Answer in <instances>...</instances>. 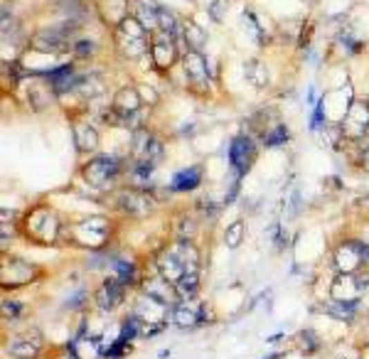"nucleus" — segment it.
Segmentation results:
<instances>
[{"label":"nucleus","instance_id":"obj_19","mask_svg":"<svg viewBox=\"0 0 369 359\" xmlns=\"http://www.w3.org/2000/svg\"><path fill=\"white\" fill-rule=\"evenodd\" d=\"M45 77L50 79V84L55 86L57 94H62V91L72 89V86L77 84V79H74V69L69 67V64H64V67L52 69V72H47Z\"/></svg>","mask_w":369,"mask_h":359},{"label":"nucleus","instance_id":"obj_10","mask_svg":"<svg viewBox=\"0 0 369 359\" xmlns=\"http://www.w3.org/2000/svg\"><path fill=\"white\" fill-rule=\"evenodd\" d=\"M205 313H207V308H205L202 303H197V300H180V303L173 305V315H170V320L184 330V327L202 325V322L207 320Z\"/></svg>","mask_w":369,"mask_h":359},{"label":"nucleus","instance_id":"obj_4","mask_svg":"<svg viewBox=\"0 0 369 359\" xmlns=\"http://www.w3.org/2000/svg\"><path fill=\"white\" fill-rule=\"evenodd\" d=\"M369 291V275L340 273L330 286V300L337 303H357L362 293Z\"/></svg>","mask_w":369,"mask_h":359},{"label":"nucleus","instance_id":"obj_31","mask_svg":"<svg viewBox=\"0 0 369 359\" xmlns=\"http://www.w3.org/2000/svg\"><path fill=\"white\" fill-rule=\"evenodd\" d=\"M362 258H364V266H369V244H362Z\"/></svg>","mask_w":369,"mask_h":359},{"label":"nucleus","instance_id":"obj_26","mask_svg":"<svg viewBox=\"0 0 369 359\" xmlns=\"http://www.w3.org/2000/svg\"><path fill=\"white\" fill-rule=\"evenodd\" d=\"M129 349H131V340H126L123 335H118L116 340H113V342L104 349V357H106V359H121L123 354L129 352Z\"/></svg>","mask_w":369,"mask_h":359},{"label":"nucleus","instance_id":"obj_24","mask_svg":"<svg viewBox=\"0 0 369 359\" xmlns=\"http://www.w3.org/2000/svg\"><path fill=\"white\" fill-rule=\"evenodd\" d=\"M96 133L94 128H89V126H77V146L79 151H94L96 148Z\"/></svg>","mask_w":369,"mask_h":359},{"label":"nucleus","instance_id":"obj_34","mask_svg":"<svg viewBox=\"0 0 369 359\" xmlns=\"http://www.w3.org/2000/svg\"><path fill=\"white\" fill-rule=\"evenodd\" d=\"M69 359H74V357H69Z\"/></svg>","mask_w":369,"mask_h":359},{"label":"nucleus","instance_id":"obj_16","mask_svg":"<svg viewBox=\"0 0 369 359\" xmlns=\"http://www.w3.org/2000/svg\"><path fill=\"white\" fill-rule=\"evenodd\" d=\"M140 286H143V293H146V295H153V298H158V300H162V303L175 305V298H178L175 286L170 281H165L160 273L146 278V281L140 283Z\"/></svg>","mask_w":369,"mask_h":359},{"label":"nucleus","instance_id":"obj_9","mask_svg":"<svg viewBox=\"0 0 369 359\" xmlns=\"http://www.w3.org/2000/svg\"><path fill=\"white\" fill-rule=\"evenodd\" d=\"M118 170H121V165H118L116 157L104 155V157H96V160H91V163L86 165L84 177H86V182H91L94 187H106L118 175Z\"/></svg>","mask_w":369,"mask_h":359},{"label":"nucleus","instance_id":"obj_30","mask_svg":"<svg viewBox=\"0 0 369 359\" xmlns=\"http://www.w3.org/2000/svg\"><path fill=\"white\" fill-rule=\"evenodd\" d=\"M77 55L89 57L91 55V42H77Z\"/></svg>","mask_w":369,"mask_h":359},{"label":"nucleus","instance_id":"obj_12","mask_svg":"<svg viewBox=\"0 0 369 359\" xmlns=\"http://www.w3.org/2000/svg\"><path fill=\"white\" fill-rule=\"evenodd\" d=\"M335 266L340 273H357L364 266L362 258V242H345L335 251Z\"/></svg>","mask_w":369,"mask_h":359},{"label":"nucleus","instance_id":"obj_33","mask_svg":"<svg viewBox=\"0 0 369 359\" xmlns=\"http://www.w3.org/2000/svg\"><path fill=\"white\" fill-rule=\"evenodd\" d=\"M269 359H281V354H271V357Z\"/></svg>","mask_w":369,"mask_h":359},{"label":"nucleus","instance_id":"obj_28","mask_svg":"<svg viewBox=\"0 0 369 359\" xmlns=\"http://www.w3.org/2000/svg\"><path fill=\"white\" fill-rule=\"evenodd\" d=\"M263 141H266V146H281L288 141V130H285V126H276L271 133L263 135Z\"/></svg>","mask_w":369,"mask_h":359},{"label":"nucleus","instance_id":"obj_20","mask_svg":"<svg viewBox=\"0 0 369 359\" xmlns=\"http://www.w3.org/2000/svg\"><path fill=\"white\" fill-rule=\"evenodd\" d=\"M197 291H200V273H187L175 283L180 300H197Z\"/></svg>","mask_w":369,"mask_h":359},{"label":"nucleus","instance_id":"obj_3","mask_svg":"<svg viewBox=\"0 0 369 359\" xmlns=\"http://www.w3.org/2000/svg\"><path fill=\"white\" fill-rule=\"evenodd\" d=\"M69 234H72V242L77 244V246L96 251V249H104V244L108 242L111 229H108L106 219L91 217V219H84V222H77V224L69 226Z\"/></svg>","mask_w":369,"mask_h":359},{"label":"nucleus","instance_id":"obj_23","mask_svg":"<svg viewBox=\"0 0 369 359\" xmlns=\"http://www.w3.org/2000/svg\"><path fill=\"white\" fill-rule=\"evenodd\" d=\"M298 349H301L303 354H315L320 349L318 335H315L313 330H303L301 335H298Z\"/></svg>","mask_w":369,"mask_h":359},{"label":"nucleus","instance_id":"obj_21","mask_svg":"<svg viewBox=\"0 0 369 359\" xmlns=\"http://www.w3.org/2000/svg\"><path fill=\"white\" fill-rule=\"evenodd\" d=\"M323 313L332 315L335 320H352L354 318V310H357V303H337V300H328V303L323 305Z\"/></svg>","mask_w":369,"mask_h":359},{"label":"nucleus","instance_id":"obj_29","mask_svg":"<svg viewBox=\"0 0 369 359\" xmlns=\"http://www.w3.org/2000/svg\"><path fill=\"white\" fill-rule=\"evenodd\" d=\"M86 300V291H79L77 295H72V300H67V308H82Z\"/></svg>","mask_w":369,"mask_h":359},{"label":"nucleus","instance_id":"obj_22","mask_svg":"<svg viewBox=\"0 0 369 359\" xmlns=\"http://www.w3.org/2000/svg\"><path fill=\"white\" fill-rule=\"evenodd\" d=\"M113 271H116V275L121 278L126 286H131V283L138 278V271H135V264L133 261H129V258H116L113 261Z\"/></svg>","mask_w":369,"mask_h":359},{"label":"nucleus","instance_id":"obj_25","mask_svg":"<svg viewBox=\"0 0 369 359\" xmlns=\"http://www.w3.org/2000/svg\"><path fill=\"white\" fill-rule=\"evenodd\" d=\"M241 239H244V222H234L231 226H227V231H224V244H227V249H239Z\"/></svg>","mask_w":369,"mask_h":359},{"label":"nucleus","instance_id":"obj_1","mask_svg":"<svg viewBox=\"0 0 369 359\" xmlns=\"http://www.w3.org/2000/svg\"><path fill=\"white\" fill-rule=\"evenodd\" d=\"M155 266L158 273L175 286L182 275L200 273V251L190 239H178L155 258Z\"/></svg>","mask_w":369,"mask_h":359},{"label":"nucleus","instance_id":"obj_8","mask_svg":"<svg viewBox=\"0 0 369 359\" xmlns=\"http://www.w3.org/2000/svg\"><path fill=\"white\" fill-rule=\"evenodd\" d=\"M254 157H256V148H254L252 138L249 135H239V138H234L229 146V165L234 168V173L239 175H246L249 173V168H252Z\"/></svg>","mask_w":369,"mask_h":359},{"label":"nucleus","instance_id":"obj_7","mask_svg":"<svg viewBox=\"0 0 369 359\" xmlns=\"http://www.w3.org/2000/svg\"><path fill=\"white\" fill-rule=\"evenodd\" d=\"M126 291H129V286L118 278V275H111V278H104V283L99 286V291L94 293V303L99 310H104V313H111V310H116L118 305L123 303V298H126Z\"/></svg>","mask_w":369,"mask_h":359},{"label":"nucleus","instance_id":"obj_2","mask_svg":"<svg viewBox=\"0 0 369 359\" xmlns=\"http://www.w3.org/2000/svg\"><path fill=\"white\" fill-rule=\"evenodd\" d=\"M131 315L138 320L140 337H155L158 332H162L165 327H168L170 315H173V305L162 303V300H158V298L143 293V295L135 300L133 313Z\"/></svg>","mask_w":369,"mask_h":359},{"label":"nucleus","instance_id":"obj_13","mask_svg":"<svg viewBox=\"0 0 369 359\" xmlns=\"http://www.w3.org/2000/svg\"><path fill=\"white\" fill-rule=\"evenodd\" d=\"M118 207H121L126 214H131V217H146V214L153 209V202L146 192L129 190V192H121V195H118Z\"/></svg>","mask_w":369,"mask_h":359},{"label":"nucleus","instance_id":"obj_27","mask_svg":"<svg viewBox=\"0 0 369 359\" xmlns=\"http://www.w3.org/2000/svg\"><path fill=\"white\" fill-rule=\"evenodd\" d=\"M23 303H17V300H12V298H6L3 300V318L6 320H17L20 315H23Z\"/></svg>","mask_w":369,"mask_h":359},{"label":"nucleus","instance_id":"obj_6","mask_svg":"<svg viewBox=\"0 0 369 359\" xmlns=\"http://www.w3.org/2000/svg\"><path fill=\"white\" fill-rule=\"evenodd\" d=\"M0 275H3V286H25V283L35 281V275H37V269H35L30 261L20 256H3L0 261Z\"/></svg>","mask_w":369,"mask_h":359},{"label":"nucleus","instance_id":"obj_14","mask_svg":"<svg viewBox=\"0 0 369 359\" xmlns=\"http://www.w3.org/2000/svg\"><path fill=\"white\" fill-rule=\"evenodd\" d=\"M69 352L74 359H99L104 357V345L99 337L91 335H79L69 342Z\"/></svg>","mask_w":369,"mask_h":359},{"label":"nucleus","instance_id":"obj_18","mask_svg":"<svg viewBox=\"0 0 369 359\" xmlns=\"http://www.w3.org/2000/svg\"><path fill=\"white\" fill-rule=\"evenodd\" d=\"M200 182H202V168L195 165V168H187V170H182V173L175 175L173 190L175 192H190V190H195V187H200Z\"/></svg>","mask_w":369,"mask_h":359},{"label":"nucleus","instance_id":"obj_17","mask_svg":"<svg viewBox=\"0 0 369 359\" xmlns=\"http://www.w3.org/2000/svg\"><path fill=\"white\" fill-rule=\"evenodd\" d=\"M140 106V99L133 89H123L121 94L116 96V101H113V111L123 118V121H129V116H133Z\"/></svg>","mask_w":369,"mask_h":359},{"label":"nucleus","instance_id":"obj_5","mask_svg":"<svg viewBox=\"0 0 369 359\" xmlns=\"http://www.w3.org/2000/svg\"><path fill=\"white\" fill-rule=\"evenodd\" d=\"M25 226H28V236L42 244H52L59 236V219L50 209H35L25 219Z\"/></svg>","mask_w":369,"mask_h":359},{"label":"nucleus","instance_id":"obj_15","mask_svg":"<svg viewBox=\"0 0 369 359\" xmlns=\"http://www.w3.org/2000/svg\"><path fill=\"white\" fill-rule=\"evenodd\" d=\"M345 133L352 135V138H359V135L364 133V130L369 128V106L367 104H352V108L347 111V118H345Z\"/></svg>","mask_w":369,"mask_h":359},{"label":"nucleus","instance_id":"obj_11","mask_svg":"<svg viewBox=\"0 0 369 359\" xmlns=\"http://www.w3.org/2000/svg\"><path fill=\"white\" fill-rule=\"evenodd\" d=\"M8 352L15 359H37L42 352V337L37 330H28L23 335H15L8 345Z\"/></svg>","mask_w":369,"mask_h":359},{"label":"nucleus","instance_id":"obj_32","mask_svg":"<svg viewBox=\"0 0 369 359\" xmlns=\"http://www.w3.org/2000/svg\"><path fill=\"white\" fill-rule=\"evenodd\" d=\"M362 168H364V170H369V151L362 155Z\"/></svg>","mask_w":369,"mask_h":359}]
</instances>
